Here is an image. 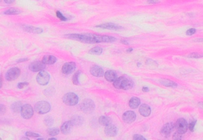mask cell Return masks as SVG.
I'll return each mask as SVG.
<instances>
[{
    "label": "cell",
    "instance_id": "6da1fadb",
    "mask_svg": "<svg viewBox=\"0 0 203 140\" xmlns=\"http://www.w3.org/2000/svg\"><path fill=\"white\" fill-rule=\"evenodd\" d=\"M68 39L81 41L87 43H98L107 42V36L96 35L93 34H68L64 36Z\"/></svg>",
    "mask_w": 203,
    "mask_h": 140
},
{
    "label": "cell",
    "instance_id": "7a4b0ae2",
    "mask_svg": "<svg viewBox=\"0 0 203 140\" xmlns=\"http://www.w3.org/2000/svg\"><path fill=\"white\" fill-rule=\"evenodd\" d=\"M113 86L118 89L129 90L133 87L134 82L131 79L124 77H120L117 78L113 82Z\"/></svg>",
    "mask_w": 203,
    "mask_h": 140
},
{
    "label": "cell",
    "instance_id": "3957f363",
    "mask_svg": "<svg viewBox=\"0 0 203 140\" xmlns=\"http://www.w3.org/2000/svg\"><path fill=\"white\" fill-rule=\"evenodd\" d=\"M35 110L38 113L44 115L50 111L51 105L46 101H40L35 104Z\"/></svg>",
    "mask_w": 203,
    "mask_h": 140
},
{
    "label": "cell",
    "instance_id": "277c9868",
    "mask_svg": "<svg viewBox=\"0 0 203 140\" xmlns=\"http://www.w3.org/2000/svg\"><path fill=\"white\" fill-rule=\"evenodd\" d=\"M63 101L67 106H74L78 104L79 98L74 93H68L63 96Z\"/></svg>",
    "mask_w": 203,
    "mask_h": 140
},
{
    "label": "cell",
    "instance_id": "5b68a950",
    "mask_svg": "<svg viewBox=\"0 0 203 140\" xmlns=\"http://www.w3.org/2000/svg\"><path fill=\"white\" fill-rule=\"evenodd\" d=\"M20 113L21 116L24 119H29L33 116L34 111L32 106L31 105L26 104L21 106Z\"/></svg>",
    "mask_w": 203,
    "mask_h": 140
},
{
    "label": "cell",
    "instance_id": "8992f818",
    "mask_svg": "<svg viewBox=\"0 0 203 140\" xmlns=\"http://www.w3.org/2000/svg\"><path fill=\"white\" fill-rule=\"evenodd\" d=\"M95 103L94 102L89 99H85L81 104L80 108L82 111L85 113H89L94 111L95 109Z\"/></svg>",
    "mask_w": 203,
    "mask_h": 140
},
{
    "label": "cell",
    "instance_id": "52a82bcc",
    "mask_svg": "<svg viewBox=\"0 0 203 140\" xmlns=\"http://www.w3.org/2000/svg\"><path fill=\"white\" fill-rule=\"evenodd\" d=\"M174 127H175L177 132H178L181 134H185L188 129L187 122L184 118H180L179 119H177Z\"/></svg>",
    "mask_w": 203,
    "mask_h": 140
},
{
    "label": "cell",
    "instance_id": "ba28073f",
    "mask_svg": "<svg viewBox=\"0 0 203 140\" xmlns=\"http://www.w3.org/2000/svg\"><path fill=\"white\" fill-rule=\"evenodd\" d=\"M20 74V69L17 67H13L9 69L6 74V80L9 81L17 79Z\"/></svg>",
    "mask_w": 203,
    "mask_h": 140
},
{
    "label": "cell",
    "instance_id": "9c48e42d",
    "mask_svg": "<svg viewBox=\"0 0 203 140\" xmlns=\"http://www.w3.org/2000/svg\"><path fill=\"white\" fill-rule=\"evenodd\" d=\"M50 80L49 74L45 71H40L36 76L37 83L42 86L47 85Z\"/></svg>",
    "mask_w": 203,
    "mask_h": 140
},
{
    "label": "cell",
    "instance_id": "30bf717a",
    "mask_svg": "<svg viewBox=\"0 0 203 140\" xmlns=\"http://www.w3.org/2000/svg\"><path fill=\"white\" fill-rule=\"evenodd\" d=\"M45 65L41 61L32 62L29 66V68L32 72L42 71L45 68Z\"/></svg>",
    "mask_w": 203,
    "mask_h": 140
},
{
    "label": "cell",
    "instance_id": "8fae6325",
    "mask_svg": "<svg viewBox=\"0 0 203 140\" xmlns=\"http://www.w3.org/2000/svg\"><path fill=\"white\" fill-rule=\"evenodd\" d=\"M76 68V64L74 62L65 63L61 68V71L64 74L68 75L72 73Z\"/></svg>",
    "mask_w": 203,
    "mask_h": 140
},
{
    "label": "cell",
    "instance_id": "7c38bea8",
    "mask_svg": "<svg viewBox=\"0 0 203 140\" xmlns=\"http://www.w3.org/2000/svg\"><path fill=\"white\" fill-rule=\"evenodd\" d=\"M136 114L133 111H127L122 116L123 121L127 124H131L135 121L136 119Z\"/></svg>",
    "mask_w": 203,
    "mask_h": 140
},
{
    "label": "cell",
    "instance_id": "4fadbf2b",
    "mask_svg": "<svg viewBox=\"0 0 203 140\" xmlns=\"http://www.w3.org/2000/svg\"><path fill=\"white\" fill-rule=\"evenodd\" d=\"M90 72L92 76L95 77H102L104 75L103 68L98 65L92 66L91 68Z\"/></svg>",
    "mask_w": 203,
    "mask_h": 140
},
{
    "label": "cell",
    "instance_id": "5bb4252c",
    "mask_svg": "<svg viewBox=\"0 0 203 140\" xmlns=\"http://www.w3.org/2000/svg\"><path fill=\"white\" fill-rule=\"evenodd\" d=\"M105 133L109 136H114L117 135V129L115 125L110 124L106 126L105 128Z\"/></svg>",
    "mask_w": 203,
    "mask_h": 140
},
{
    "label": "cell",
    "instance_id": "9a60e30c",
    "mask_svg": "<svg viewBox=\"0 0 203 140\" xmlns=\"http://www.w3.org/2000/svg\"><path fill=\"white\" fill-rule=\"evenodd\" d=\"M73 124L71 121L65 122L61 127V131L63 134H69L73 129Z\"/></svg>",
    "mask_w": 203,
    "mask_h": 140
},
{
    "label": "cell",
    "instance_id": "2e32d148",
    "mask_svg": "<svg viewBox=\"0 0 203 140\" xmlns=\"http://www.w3.org/2000/svg\"><path fill=\"white\" fill-rule=\"evenodd\" d=\"M96 27L101 28V29H109V30H120L122 29V27L113 24V23H105V24L100 25L99 26H97Z\"/></svg>",
    "mask_w": 203,
    "mask_h": 140
},
{
    "label": "cell",
    "instance_id": "e0dca14e",
    "mask_svg": "<svg viewBox=\"0 0 203 140\" xmlns=\"http://www.w3.org/2000/svg\"><path fill=\"white\" fill-rule=\"evenodd\" d=\"M22 28L26 32H29V33H36V34H39L43 32V30L41 28H36L32 26H27V25H24L22 26Z\"/></svg>",
    "mask_w": 203,
    "mask_h": 140
},
{
    "label": "cell",
    "instance_id": "ac0fdd59",
    "mask_svg": "<svg viewBox=\"0 0 203 140\" xmlns=\"http://www.w3.org/2000/svg\"><path fill=\"white\" fill-rule=\"evenodd\" d=\"M57 61V59L56 57L53 55H46L42 58V62L45 64H48V65H52L55 64Z\"/></svg>",
    "mask_w": 203,
    "mask_h": 140
},
{
    "label": "cell",
    "instance_id": "d6986e66",
    "mask_svg": "<svg viewBox=\"0 0 203 140\" xmlns=\"http://www.w3.org/2000/svg\"><path fill=\"white\" fill-rule=\"evenodd\" d=\"M174 124L172 122H169L165 124L161 129V133L164 135H169L174 128Z\"/></svg>",
    "mask_w": 203,
    "mask_h": 140
},
{
    "label": "cell",
    "instance_id": "ffe728a7",
    "mask_svg": "<svg viewBox=\"0 0 203 140\" xmlns=\"http://www.w3.org/2000/svg\"><path fill=\"white\" fill-rule=\"evenodd\" d=\"M151 108L150 107L146 104H143L142 105L139 109V112L140 113V114L143 116H145V117H147V116H149L151 114Z\"/></svg>",
    "mask_w": 203,
    "mask_h": 140
},
{
    "label": "cell",
    "instance_id": "44dd1931",
    "mask_svg": "<svg viewBox=\"0 0 203 140\" xmlns=\"http://www.w3.org/2000/svg\"><path fill=\"white\" fill-rule=\"evenodd\" d=\"M104 77L105 78L110 82H114L117 78L116 73L113 71V70H109V71H107L104 74Z\"/></svg>",
    "mask_w": 203,
    "mask_h": 140
},
{
    "label": "cell",
    "instance_id": "7402d4cb",
    "mask_svg": "<svg viewBox=\"0 0 203 140\" xmlns=\"http://www.w3.org/2000/svg\"><path fill=\"white\" fill-rule=\"evenodd\" d=\"M73 125L76 126H81L84 122V118L81 116L76 115L73 116L71 120L70 121Z\"/></svg>",
    "mask_w": 203,
    "mask_h": 140
},
{
    "label": "cell",
    "instance_id": "603a6c76",
    "mask_svg": "<svg viewBox=\"0 0 203 140\" xmlns=\"http://www.w3.org/2000/svg\"><path fill=\"white\" fill-rule=\"evenodd\" d=\"M140 100L139 98H136V97H134L132 98L131 99V100H129V105L131 107V108L132 109H136L137 108V107L139 106V105H140Z\"/></svg>",
    "mask_w": 203,
    "mask_h": 140
},
{
    "label": "cell",
    "instance_id": "cb8c5ba5",
    "mask_svg": "<svg viewBox=\"0 0 203 140\" xmlns=\"http://www.w3.org/2000/svg\"><path fill=\"white\" fill-rule=\"evenodd\" d=\"M99 122L103 126H107L111 123V119L106 116H101L99 118Z\"/></svg>",
    "mask_w": 203,
    "mask_h": 140
},
{
    "label": "cell",
    "instance_id": "d4e9b609",
    "mask_svg": "<svg viewBox=\"0 0 203 140\" xmlns=\"http://www.w3.org/2000/svg\"><path fill=\"white\" fill-rule=\"evenodd\" d=\"M160 84L166 86V87H177V84L175 82H173L170 80H160Z\"/></svg>",
    "mask_w": 203,
    "mask_h": 140
},
{
    "label": "cell",
    "instance_id": "484cf974",
    "mask_svg": "<svg viewBox=\"0 0 203 140\" xmlns=\"http://www.w3.org/2000/svg\"><path fill=\"white\" fill-rule=\"evenodd\" d=\"M22 103L21 102H14L12 104L11 106V110L14 112H20L21 106H22Z\"/></svg>",
    "mask_w": 203,
    "mask_h": 140
},
{
    "label": "cell",
    "instance_id": "4316f807",
    "mask_svg": "<svg viewBox=\"0 0 203 140\" xmlns=\"http://www.w3.org/2000/svg\"><path fill=\"white\" fill-rule=\"evenodd\" d=\"M103 52V49L100 47H95L92 48L89 51V53L92 55H99Z\"/></svg>",
    "mask_w": 203,
    "mask_h": 140
},
{
    "label": "cell",
    "instance_id": "83f0119b",
    "mask_svg": "<svg viewBox=\"0 0 203 140\" xmlns=\"http://www.w3.org/2000/svg\"><path fill=\"white\" fill-rule=\"evenodd\" d=\"M20 13L21 12L19 9L15 8H11L7 10L4 12V14L6 15H17V14H20Z\"/></svg>",
    "mask_w": 203,
    "mask_h": 140
},
{
    "label": "cell",
    "instance_id": "f1b7e54d",
    "mask_svg": "<svg viewBox=\"0 0 203 140\" xmlns=\"http://www.w3.org/2000/svg\"><path fill=\"white\" fill-rule=\"evenodd\" d=\"M44 123L48 127H51L54 124V119L51 116H48L44 119Z\"/></svg>",
    "mask_w": 203,
    "mask_h": 140
},
{
    "label": "cell",
    "instance_id": "f546056e",
    "mask_svg": "<svg viewBox=\"0 0 203 140\" xmlns=\"http://www.w3.org/2000/svg\"><path fill=\"white\" fill-rule=\"evenodd\" d=\"M60 133V130L58 128H49L48 129V134L50 136H56Z\"/></svg>",
    "mask_w": 203,
    "mask_h": 140
},
{
    "label": "cell",
    "instance_id": "4dcf8cb0",
    "mask_svg": "<svg viewBox=\"0 0 203 140\" xmlns=\"http://www.w3.org/2000/svg\"><path fill=\"white\" fill-rule=\"evenodd\" d=\"M81 74V71H77L76 73L73 77H72V81L73 83L75 85H78L79 84V75Z\"/></svg>",
    "mask_w": 203,
    "mask_h": 140
},
{
    "label": "cell",
    "instance_id": "1f68e13d",
    "mask_svg": "<svg viewBox=\"0 0 203 140\" xmlns=\"http://www.w3.org/2000/svg\"><path fill=\"white\" fill-rule=\"evenodd\" d=\"M182 134L178 133V132H175L173 134L172 138L173 140H182Z\"/></svg>",
    "mask_w": 203,
    "mask_h": 140
},
{
    "label": "cell",
    "instance_id": "d6a6232c",
    "mask_svg": "<svg viewBox=\"0 0 203 140\" xmlns=\"http://www.w3.org/2000/svg\"><path fill=\"white\" fill-rule=\"evenodd\" d=\"M26 135L27 136H30V137H33V138H36V137H39L41 135L39 134L35 133L33 132H30L28 131L26 132Z\"/></svg>",
    "mask_w": 203,
    "mask_h": 140
},
{
    "label": "cell",
    "instance_id": "836d02e7",
    "mask_svg": "<svg viewBox=\"0 0 203 140\" xmlns=\"http://www.w3.org/2000/svg\"><path fill=\"white\" fill-rule=\"evenodd\" d=\"M56 14H57V17H58L60 20L63 21L67 20V18L66 17H64V16L61 14V13L60 11H57L56 12Z\"/></svg>",
    "mask_w": 203,
    "mask_h": 140
},
{
    "label": "cell",
    "instance_id": "e575fe53",
    "mask_svg": "<svg viewBox=\"0 0 203 140\" xmlns=\"http://www.w3.org/2000/svg\"><path fill=\"white\" fill-rule=\"evenodd\" d=\"M134 140H147L142 135L139 134H135L133 137Z\"/></svg>",
    "mask_w": 203,
    "mask_h": 140
},
{
    "label": "cell",
    "instance_id": "d590c367",
    "mask_svg": "<svg viewBox=\"0 0 203 140\" xmlns=\"http://www.w3.org/2000/svg\"><path fill=\"white\" fill-rule=\"evenodd\" d=\"M195 124H196V121H192L191 122L189 123V125H188V128L191 131H194V127H195Z\"/></svg>",
    "mask_w": 203,
    "mask_h": 140
},
{
    "label": "cell",
    "instance_id": "8d00e7d4",
    "mask_svg": "<svg viewBox=\"0 0 203 140\" xmlns=\"http://www.w3.org/2000/svg\"><path fill=\"white\" fill-rule=\"evenodd\" d=\"M6 111V107L3 104H0V115L5 113Z\"/></svg>",
    "mask_w": 203,
    "mask_h": 140
},
{
    "label": "cell",
    "instance_id": "74e56055",
    "mask_svg": "<svg viewBox=\"0 0 203 140\" xmlns=\"http://www.w3.org/2000/svg\"><path fill=\"white\" fill-rule=\"evenodd\" d=\"M196 32V29H194V28H192V29H190L189 30H188L187 31V33L186 34L188 36H191L192 35H194L195 33Z\"/></svg>",
    "mask_w": 203,
    "mask_h": 140
},
{
    "label": "cell",
    "instance_id": "f35d334b",
    "mask_svg": "<svg viewBox=\"0 0 203 140\" xmlns=\"http://www.w3.org/2000/svg\"><path fill=\"white\" fill-rule=\"evenodd\" d=\"M29 84L27 82H22V83H19L18 84H17V87L20 89H21L23 88L24 86H26Z\"/></svg>",
    "mask_w": 203,
    "mask_h": 140
},
{
    "label": "cell",
    "instance_id": "ab89813d",
    "mask_svg": "<svg viewBox=\"0 0 203 140\" xmlns=\"http://www.w3.org/2000/svg\"><path fill=\"white\" fill-rule=\"evenodd\" d=\"M202 56L200 55L199 54H197V53H192V54H189V55H188V57H190V58H201Z\"/></svg>",
    "mask_w": 203,
    "mask_h": 140
},
{
    "label": "cell",
    "instance_id": "60d3db41",
    "mask_svg": "<svg viewBox=\"0 0 203 140\" xmlns=\"http://www.w3.org/2000/svg\"><path fill=\"white\" fill-rule=\"evenodd\" d=\"M4 2L6 3H7V4H11V3H14V0H5Z\"/></svg>",
    "mask_w": 203,
    "mask_h": 140
},
{
    "label": "cell",
    "instance_id": "b9f144b4",
    "mask_svg": "<svg viewBox=\"0 0 203 140\" xmlns=\"http://www.w3.org/2000/svg\"><path fill=\"white\" fill-rule=\"evenodd\" d=\"M28 58H23V59H19L17 62H21L26 61H28Z\"/></svg>",
    "mask_w": 203,
    "mask_h": 140
},
{
    "label": "cell",
    "instance_id": "7bdbcfd3",
    "mask_svg": "<svg viewBox=\"0 0 203 140\" xmlns=\"http://www.w3.org/2000/svg\"><path fill=\"white\" fill-rule=\"evenodd\" d=\"M3 78H2V77L0 76V88H1L3 86Z\"/></svg>",
    "mask_w": 203,
    "mask_h": 140
},
{
    "label": "cell",
    "instance_id": "ee69618b",
    "mask_svg": "<svg viewBox=\"0 0 203 140\" xmlns=\"http://www.w3.org/2000/svg\"><path fill=\"white\" fill-rule=\"evenodd\" d=\"M142 91H144V92H148L149 91V88L148 87H144L142 88Z\"/></svg>",
    "mask_w": 203,
    "mask_h": 140
},
{
    "label": "cell",
    "instance_id": "f6af8a7d",
    "mask_svg": "<svg viewBox=\"0 0 203 140\" xmlns=\"http://www.w3.org/2000/svg\"><path fill=\"white\" fill-rule=\"evenodd\" d=\"M20 140H30V139L26 136H23L20 138Z\"/></svg>",
    "mask_w": 203,
    "mask_h": 140
},
{
    "label": "cell",
    "instance_id": "bcb514c9",
    "mask_svg": "<svg viewBox=\"0 0 203 140\" xmlns=\"http://www.w3.org/2000/svg\"><path fill=\"white\" fill-rule=\"evenodd\" d=\"M121 42L123 43V44H126V45H128V44H129V43H128V42H127L126 40H121Z\"/></svg>",
    "mask_w": 203,
    "mask_h": 140
},
{
    "label": "cell",
    "instance_id": "7dc6e473",
    "mask_svg": "<svg viewBox=\"0 0 203 140\" xmlns=\"http://www.w3.org/2000/svg\"><path fill=\"white\" fill-rule=\"evenodd\" d=\"M148 2H149V3H157L159 1H148Z\"/></svg>",
    "mask_w": 203,
    "mask_h": 140
},
{
    "label": "cell",
    "instance_id": "c3c4849f",
    "mask_svg": "<svg viewBox=\"0 0 203 140\" xmlns=\"http://www.w3.org/2000/svg\"><path fill=\"white\" fill-rule=\"evenodd\" d=\"M132 51H133V49H132V48H129V49H127V52H132Z\"/></svg>",
    "mask_w": 203,
    "mask_h": 140
},
{
    "label": "cell",
    "instance_id": "681fc988",
    "mask_svg": "<svg viewBox=\"0 0 203 140\" xmlns=\"http://www.w3.org/2000/svg\"><path fill=\"white\" fill-rule=\"evenodd\" d=\"M48 140H57V139L55 138H49Z\"/></svg>",
    "mask_w": 203,
    "mask_h": 140
},
{
    "label": "cell",
    "instance_id": "f907efd6",
    "mask_svg": "<svg viewBox=\"0 0 203 140\" xmlns=\"http://www.w3.org/2000/svg\"><path fill=\"white\" fill-rule=\"evenodd\" d=\"M37 140H45V139L43 138H39V139H38Z\"/></svg>",
    "mask_w": 203,
    "mask_h": 140
},
{
    "label": "cell",
    "instance_id": "816d5d0a",
    "mask_svg": "<svg viewBox=\"0 0 203 140\" xmlns=\"http://www.w3.org/2000/svg\"><path fill=\"white\" fill-rule=\"evenodd\" d=\"M0 140H2V139L1 138H0Z\"/></svg>",
    "mask_w": 203,
    "mask_h": 140
}]
</instances>
